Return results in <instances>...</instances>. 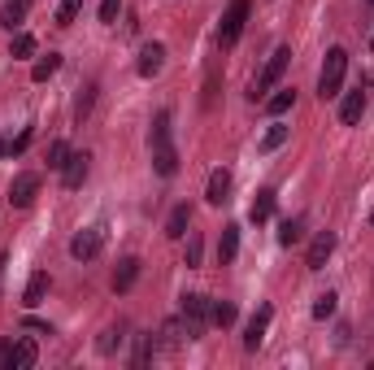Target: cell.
I'll use <instances>...</instances> for the list:
<instances>
[{
  "instance_id": "cell-1",
  "label": "cell",
  "mask_w": 374,
  "mask_h": 370,
  "mask_svg": "<svg viewBox=\"0 0 374 370\" xmlns=\"http://www.w3.org/2000/svg\"><path fill=\"white\" fill-rule=\"evenodd\" d=\"M344 74H348V53H344V48H331L327 61H322V74H318V96H322V101H335V96H339Z\"/></svg>"
},
{
  "instance_id": "cell-2",
  "label": "cell",
  "mask_w": 374,
  "mask_h": 370,
  "mask_svg": "<svg viewBox=\"0 0 374 370\" xmlns=\"http://www.w3.org/2000/svg\"><path fill=\"white\" fill-rule=\"evenodd\" d=\"M248 13H253V5H248V0H231V9L222 13V27H218V44H222V48H235V44H239Z\"/></svg>"
},
{
  "instance_id": "cell-3",
  "label": "cell",
  "mask_w": 374,
  "mask_h": 370,
  "mask_svg": "<svg viewBox=\"0 0 374 370\" xmlns=\"http://www.w3.org/2000/svg\"><path fill=\"white\" fill-rule=\"evenodd\" d=\"M287 61H292V48H274V57L266 61V70L257 74V83H253V101H257V96H266V92H274V87H279V79L287 74Z\"/></svg>"
},
{
  "instance_id": "cell-4",
  "label": "cell",
  "mask_w": 374,
  "mask_h": 370,
  "mask_svg": "<svg viewBox=\"0 0 374 370\" xmlns=\"http://www.w3.org/2000/svg\"><path fill=\"white\" fill-rule=\"evenodd\" d=\"M209 305H213V301H209V296H201V292H187V296H183L179 318L187 323V335H192V340L205 331V323H209Z\"/></svg>"
},
{
  "instance_id": "cell-5",
  "label": "cell",
  "mask_w": 374,
  "mask_h": 370,
  "mask_svg": "<svg viewBox=\"0 0 374 370\" xmlns=\"http://www.w3.org/2000/svg\"><path fill=\"white\" fill-rule=\"evenodd\" d=\"M101 244H105V231L101 227H87V231H79L70 240V257L74 261H92L96 253H101Z\"/></svg>"
},
{
  "instance_id": "cell-6",
  "label": "cell",
  "mask_w": 374,
  "mask_h": 370,
  "mask_svg": "<svg viewBox=\"0 0 374 370\" xmlns=\"http://www.w3.org/2000/svg\"><path fill=\"white\" fill-rule=\"evenodd\" d=\"M270 318H274V305H257V314L248 318V327H244V349H261Z\"/></svg>"
},
{
  "instance_id": "cell-7",
  "label": "cell",
  "mask_w": 374,
  "mask_h": 370,
  "mask_svg": "<svg viewBox=\"0 0 374 370\" xmlns=\"http://www.w3.org/2000/svg\"><path fill=\"white\" fill-rule=\"evenodd\" d=\"M35 196H39V175H35V170H27V175H18V179L9 183V201H13L18 209H27Z\"/></svg>"
},
{
  "instance_id": "cell-8",
  "label": "cell",
  "mask_w": 374,
  "mask_h": 370,
  "mask_svg": "<svg viewBox=\"0 0 374 370\" xmlns=\"http://www.w3.org/2000/svg\"><path fill=\"white\" fill-rule=\"evenodd\" d=\"M35 362H39L35 340H31V335H18V340L9 344V366H13V370H31Z\"/></svg>"
},
{
  "instance_id": "cell-9",
  "label": "cell",
  "mask_w": 374,
  "mask_h": 370,
  "mask_svg": "<svg viewBox=\"0 0 374 370\" xmlns=\"http://www.w3.org/2000/svg\"><path fill=\"white\" fill-rule=\"evenodd\" d=\"M161 66H166V44H144V48H139V61H135L139 79H153V74H161Z\"/></svg>"
},
{
  "instance_id": "cell-10",
  "label": "cell",
  "mask_w": 374,
  "mask_h": 370,
  "mask_svg": "<svg viewBox=\"0 0 374 370\" xmlns=\"http://www.w3.org/2000/svg\"><path fill=\"white\" fill-rule=\"evenodd\" d=\"M153 170H157L161 179L179 175V153H174V144H170V140H157V144H153Z\"/></svg>"
},
{
  "instance_id": "cell-11",
  "label": "cell",
  "mask_w": 374,
  "mask_h": 370,
  "mask_svg": "<svg viewBox=\"0 0 374 370\" xmlns=\"http://www.w3.org/2000/svg\"><path fill=\"white\" fill-rule=\"evenodd\" d=\"M87 161H92L87 153H70V157H66V166H61V183H66L70 192H74V187H83V179H87Z\"/></svg>"
},
{
  "instance_id": "cell-12",
  "label": "cell",
  "mask_w": 374,
  "mask_h": 370,
  "mask_svg": "<svg viewBox=\"0 0 374 370\" xmlns=\"http://www.w3.org/2000/svg\"><path fill=\"white\" fill-rule=\"evenodd\" d=\"M331 253H335V235H331V231H318V240L309 244V257H305V266H309V270H322Z\"/></svg>"
},
{
  "instance_id": "cell-13",
  "label": "cell",
  "mask_w": 374,
  "mask_h": 370,
  "mask_svg": "<svg viewBox=\"0 0 374 370\" xmlns=\"http://www.w3.org/2000/svg\"><path fill=\"white\" fill-rule=\"evenodd\" d=\"M361 113H366V92L357 87V92H348V96H344V105H339V122H344V127H357Z\"/></svg>"
},
{
  "instance_id": "cell-14",
  "label": "cell",
  "mask_w": 374,
  "mask_h": 370,
  "mask_svg": "<svg viewBox=\"0 0 374 370\" xmlns=\"http://www.w3.org/2000/svg\"><path fill=\"white\" fill-rule=\"evenodd\" d=\"M135 279H139V257H122L113 270V292H131Z\"/></svg>"
},
{
  "instance_id": "cell-15",
  "label": "cell",
  "mask_w": 374,
  "mask_h": 370,
  "mask_svg": "<svg viewBox=\"0 0 374 370\" xmlns=\"http://www.w3.org/2000/svg\"><path fill=\"white\" fill-rule=\"evenodd\" d=\"M231 196V170H213L209 175V187H205V201L209 205H222Z\"/></svg>"
},
{
  "instance_id": "cell-16",
  "label": "cell",
  "mask_w": 374,
  "mask_h": 370,
  "mask_svg": "<svg viewBox=\"0 0 374 370\" xmlns=\"http://www.w3.org/2000/svg\"><path fill=\"white\" fill-rule=\"evenodd\" d=\"M187 227H192V205H174L170 218H166V235H170V240H183Z\"/></svg>"
},
{
  "instance_id": "cell-17",
  "label": "cell",
  "mask_w": 374,
  "mask_h": 370,
  "mask_svg": "<svg viewBox=\"0 0 374 370\" xmlns=\"http://www.w3.org/2000/svg\"><path fill=\"white\" fill-rule=\"evenodd\" d=\"M48 283H53V279H48V270H35V275L27 279V292H22V301H27V305H39L44 296H48Z\"/></svg>"
},
{
  "instance_id": "cell-18",
  "label": "cell",
  "mask_w": 374,
  "mask_h": 370,
  "mask_svg": "<svg viewBox=\"0 0 374 370\" xmlns=\"http://www.w3.org/2000/svg\"><path fill=\"white\" fill-rule=\"evenodd\" d=\"M27 9H31V0H9V5H5V13H0V27L18 31L22 22H27Z\"/></svg>"
},
{
  "instance_id": "cell-19",
  "label": "cell",
  "mask_w": 374,
  "mask_h": 370,
  "mask_svg": "<svg viewBox=\"0 0 374 370\" xmlns=\"http://www.w3.org/2000/svg\"><path fill=\"white\" fill-rule=\"evenodd\" d=\"M239 253V227H222V240H218V261H235Z\"/></svg>"
},
{
  "instance_id": "cell-20",
  "label": "cell",
  "mask_w": 374,
  "mask_h": 370,
  "mask_svg": "<svg viewBox=\"0 0 374 370\" xmlns=\"http://www.w3.org/2000/svg\"><path fill=\"white\" fill-rule=\"evenodd\" d=\"M270 214H274V192L261 187V192H257V201H253V209H248V218H253L257 227H261V222H270Z\"/></svg>"
},
{
  "instance_id": "cell-21",
  "label": "cell",
  "mask_w": 374,
  "mask_h": 370,
  "mask_svg": "<svg viewBox=\"0 0 374 370\" xmlns=\"http://www.w3.org/2000/svg\"><path fill=\"white\" fill-rule=\"evenodd\" d=\"M57 70H61V53H48V57H39V61H35L31 79H35V83H48V79H53Z\"/></svg>"
},
{
  "instance_id": "cell-22",
  "label": "cell",
  "mask_w": 374,
  "mask_h": 370,
  "mask_svg": "<svg viewBox=\"0 0 374 370\" xmlns=\"http://www.w3.org/2000/svg\"><path fill=\"white\" fill-rule=\"evenodd\" d=\"M292 105H296V92H292V87H279V92H274L270 101H266V109H270L274 118H283V113H287Z\"/></svg>"
},
{
  "instance_id": "cell-23",
  "label": "cell",
  "mask_w": 374,
  "mask_h": 370,
  "mask_svg": "<svg viewBox=\"0 0 374 370\" xmlns=\"http://www.w3.org/2000/svg\"><path fill=\"white\" fill-rule=\"evenodd\" d=\"M209 323H213V327H231V323H235V305H231V301H213V305H209Z\"/></svg>"
},
{
  "instance_id": "cell-24",
  "label": "cell",
  "mask_w": 374,
  "mask_h": 370,
  "mask_svg": "<svg viewBox=\"0 0 374 370\" xmlns=\"http://www.w3.org/2000/svg\"><path fill=\"white\" fill-rule=\"evenodd\" d=\"M301 235H305L301 218H287L283 227H279V244H283V249H292V244H301Z\"/></svg>"
},
{
  "instance_id": "cell-25",
  "label": "cell",
  "mask_w": 374,
  "mask_h": 370,
  "mask_svg": "<svg viewBox=\"0 0 374 370\" xmlns=\"http://www.w3.org/2000/svg\"><path fill=\"white\" fill-rule=\"evenodd\" d=\"M66 157H70V144H66V140H53V144H48V153H44L48 170H61V166H66Z\"/></svg>"
},
{
  "instance_id": "cell-26",
  "label": "cell",
  "mask_w": 374,
  "mask_h": 370,
  "mask_svg": "<svg viewBox=\"0 0 374 370\" xmlns=\"http://www.w3.org/2000/svg\"><path fill=\"white\" fill-rule=\"evenodd\" d=\"M287 144V127H279V122H274V127L261 135V153H274V148H283Z\"/></svg>"
},
{
  "instance_id": "cell-27",
  "label": "cell",
  "mask_w": 374,
  "mask_h": 370,
  "mask_svg": "<svg viewBox=\"0 0 374 370\" xmlns=\"http://www.w3.org/2000/svg\"><path fill=\"white\" fill-rule=\"evenodd\" d=\"M331 314H335V292H322L318 301H313V318H318V323H327Z\"/></svg>"
},
{
  "instance_id": "cell-28",
  "label": "cell",
  "mask_w": 374,
  "mask_h": 370,
  "mask_svg": "<svg viewBox=\"0 0 374 370\" xmlns=\"http://www.w3.org/2000/svg\"><path fill=\"white\" fill-rule=\"evenodd\" d=\"M79 9H83V0H61L57 5V27H70V22L79 18Z\"/></svg>"
},
{
  "instance_id": "cell-29",
  "label": "cell",
  "mask_w": 374,
  "mask_h": 370,
  "mask_svg": "<svg viewBox=\"0 0 374 370\" xmlns=\"http://www.w3.org/2000/svg\"><path fill=\"white\" fill-rule=\"evenodd\" d=\"M96 349H101L105 357H109V353H118V349H122V335H118V331H105L101 340H96Z\"/></svg>"
},
{
  "instance_id": "cell-30",
  "label": "cell",
  "mask_w": 374,
  "mask_h": 370,
  "mask_svg": "<svg viewBox=\"0 0 374 370\" xmlns=\"http://www.w3.org/2000/svg\"><path fill=\"white\" fill-rule=\"evenodd\" d=\"M92 92H96V87H83V92H79V101H74V118H79V122H83L87 109H92Z\"/></svg>"
},
{
  "instance_id": "cell-31",
  "label": "cell",
  "mask_w": 374,
  "mask_h": 370,
  "mask_svg": "<svg viewBox=\"0 0 374 370\" xmlns=\"http://www.w3.org/2000/svg\"><path fill=\"white\" fill-rule=\"evenodd\" d=\"M35 53V35H18L13 39V57H31Z\"/></svg>"
},
{
  "instance_id": "cell-32",
  "label": "cell",
  "mask_w": 374,
  "mask_h": 370,
  "mask_svg": "<svg viewBox=\"0 0 374 370\" xmlns=\"http://www.w3.org/2000/svg\"><path fill=\"white\" fill-rule=\"evenodd\" d=\"M122 13V0H101V22H113Z\"/></svg>"
},
{
  "instance_id": "cell-33",
  "label": "cell",
  "mask_w": 374,
  "mask_h": 370,
  "mask_svg": "<svg viewBox=\"0 0 374 370\" xmlns=\"http://www.w3.org/2000/svg\"><path fill=\"white\" fill-rule=\"evenodd\" d=\"M187 266H201V235H187Z\"/></svg>"
},
{
  "instance_id": "cell-34",
  "label": "cell",
  "mask_w": 374,
  "mask_h": 370,
  "mask_svg": "<svg viewBox=\"0 0 374 370\" xmlns=\"http://www.w3.org/2000/svg\"><path fill=\"white\" fill-rule=\"evenodd\" d=\"M27 144H31V127H27V131H22V135H18V140L9 144V153H22V148H27Z\"/></svg>"
},
{
  "instance_id": "cell-35",
  "label": "cell",
  "mask_w": 374,
  "mask_h": 370,
  "mask_svg": "<svg viewBox=\"0 0 374 370\" xmlns=\"http://www.w3.org/2000/svg\"><path fill=\"white\" fill-rule=\"evenodd\" d=\"M22 327L27 331H48V323H39V318H22Z\"/></svg>"
},
{
  "instance_id": "cell-36",
  "label": "cell",
  "mask_w": 374,
  "mask_h": 370,
  "mask_svg": "<svg viewBox=\"0 0 374 370\" xmlns=\"http://www.w3.org/2000/svg\"><path fill=\"white\" fill-rule=\"evenodd\" d=\"M0 370H9V349H0Z\"/></svg>"
},
{
  "instance_id": "cell-37",
  "label": "cell",
  "mask_w": 374,
  "mask_h": 370,
  "mask_svg": "<svg viewBox=\"0 0 374 370\" xmlns=\"http://www.w3.org/2000/svg\"><path fill=\"white\" fill-rule=\"evenodd\" d=\"M5 153H9V148H5V144H0V157H5Z\"/></svg>"
},
{
  "instance_id": "cell-38",
  "label": "cell",
  "mask_w": 374,
  "mask_h": 370,
  "mask_svg": "<svg viewBox=\"0 0 374 370\" xmlns=\"http://www.w3.org/2000/svg\"><path fill=\"white\" fill-rule=\"evenodd\" d=\"M370 222H374V214H370Z\"/></svg>"
}]
</instances>
